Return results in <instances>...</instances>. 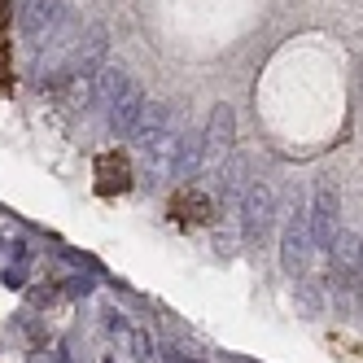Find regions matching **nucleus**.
Masks as SVG:
<instances>
[{
    "instance_id": "obj_1",
    "label": "nucleus",
    "mask_w": 363,
    "mask_h": 363,
    "mask_svg": "<svg viewBox=\"0 0 363 363\" xmlns=\"http://www.w3.org/2000/svg\"><path fill=\"white\" fill-rule=\"evenodd\" d=\"M311 250H315V241H311V219H306V211H294V219L280 232V263H284V272H289L294 280L306 276Z\"/></svg>"
},
{
    "instance_id": "obj_2",
    "label": "nucleus",
    "mask_w": 363,
    "mask_h": 363,
    "mask_svg": "<svg viewBox=\"0 0 363 363\" xmlns=\"http://www.w3.org/2000/svg\"><path fill=\"white\" fill-rule=\"evenodd\" d=\"M272 219H276V193L267 184H250L245 197H241V232H245V241L263 245Z\"/></svg>"
},
{
    "instance_id": "obj_3",
    "label": "nucleus",
    "mask_w": 363,
    "mask_h": 363,
    "mask_svg": "<svg viewBox=\"0 0 363 363\" xmlns=\"http://www.w3.org/2000/svg\"><path fill=\"white\" fill-rule=\"evenodd\" d=\"M232 127H237L232 110L215 106L211 123H206V132H201V171H219L223 167V153L232 149Z\"/></svg>"
},
{
    "instance_id": "obj_4",
    "label": "nucleus",
    "mask_w": 363,
    "mask_h": 363,
    "mask_svg": "<svg viewBox=\"0 0 363 363\" xmlns=\"http://www.w3.org/2000/svg\"><path fill=\"white\" fill-rule=\"evenodd\" d=\"M62 18H66L62 0H22V9H18V31L40 44V40H48V35H57Z\"/></svg>"
},
{
    "instance_id": "obj_5",
    "label": "nucleus",
    "mask_w": 363,
    "mask_h": 363,
    "mask_svg": "<svg viewBox=\"0 0 363 363\" xmlns=\"http://www.w3.org/2000/svg\"><path fill=\"white\" fill-rule=\"evenodd\" d=\"M311 241H315V250H328L333 237L342 228H337V189L333 184H320L315 189V206H311Z\"/></svg>"
},
{
    "instance_id": "obj_6",
    "label": "nucleus",
    "mask_w": 363,
    "mask_h": 363,
    "mask_svg": "<svg viewBox=\"0 0 363 363\" xmlns=\"http://www.w3.org/2000/svg\"><path fill=\"white\" fill-rule=\"evenodd\" d=\"M106 48H110V35L101 31V27H92L79 44L70 48L66 74H70V79H88V74H96V70H101V57H106Z\"/></svg>"
},
{
    "instance_id": "obj_7",
    "label": "nucleus",
    "mask_w": 363,
    "mask_h": 363,
    "mask_svg": "<svg viewBox=\"0 0 363 363\" xmlns=\"http://www.w3.org/2000/svg\"><path fill=\"white\" fill-rule=\"evenodd\" d=\"M132 189V162L123 153H101L96 158V193L101 197H114Z\"/></svg>"
},
{
    "instance_id": "obj_8",
    "label": "nucleus",
    "mask_w": 363,
    "mask_h": 363,
    "mask_svg": "<svg viewBox=\"0 0 363 363\" xmlns=\"http://www.w3.org/2000/svg\"><path fill=\"white\" fill-rule=\"evenodd\" d=\"M149 106V101H145V92L132 84V88H127L118 101H114V106H110V132L114 136H132L136 132V123H140V110Z\"/></svg>"
},
{
    "instance_id": "obj_9",
    "label": "nucleus",
    "mask_w": 363,
    "mask_h": 363,
    "mask_svg": "<svg viewBox=\"0 0 363 363\" xmlns=\"http://www.w3.org/2000/svg\"><path fill=\"white\" fill-rule=\"evenodd\" d=\"M127 88H132V79H127L123 66H101V70H96V84H92V101H96L101 110H110Z\"/></svg>"
},
{
    "instance_id": "obj_10",
    "label": "nucleus",
    "mask_w": 363,
    "mask_h": 363,
    "mask_svg": "<svg viewBox=\"0 0 363 363\" xmlns=\"http://www.w3.org/2000/svg\"><path fill=\"white\" fill-rule=\"evenodd\" d=\"M171 175H179V179L201 175V136H197V132H189V127H184V136H179V149H175Z\"/></svg>"
},
{
    "instance_id": "obj_11",
    "label": "nucleus",
    "mask_w": 363,
    "mask_h": 363,
    "mask_svg": "<svg viewBox=\"0 0 363 363\" xmlns=\"http://www.w3.org/2000/svg\"><path fill=\"white\" fill-rule=\"evenodd\" d=\"M171 211H175V219H184V223H206V219H211V197L189 189V193H179L171 201Z\"/></svg>"
},
{
    "instance_id": "obj_12",
    "label": "nucleus",
    "mask_w": 363,
    "mask_h": 363,
    "mask_svg": "<svg viewBox=\"0 0 363 363\" xmlns=\"http://www.w3.org/2000/svg\"><path fill=\"white\" fill-rule=\"evenodd\" d=\"M223 175H219V189H223V201H232V197H245V171H250V162L245 158H237V162H228V167H219Z\"/></svg>"
},
{
    "instance_id": "obj_13",
    "label": "nucleus",
    "mask_w": 363,
    "mask_h": 363,
    "mask_svg": "<svg viewBox=\"0 0 363 363\" xmlns=\"http://www.w3.org/2000/svg\"><path fill=\"white\" fill-rule=\"evenodd\" d=\"M5 284H9V289H27V263L5 267Z\"/></svg>"
},
{
    "instance_id": "obj_14",
    "label": "nucleus",
    "mask_w": 363,
    "mask_h": 363,
    "mask_svg": "<svg viewBox=\"0 0 363 363\" xmlns=\"http://www.w3.org/2000/svg\"><path fill=\"white\" fill-rule=\"evenodd\" d=\"M66 294H74V298H79V294H92V280H88L84 272H79V276H70V280H66Z\"/></svg>"
},
{
    "instance_id": "obj_15",
    "label": "nucleus",
    "mask_w": 363,
    "mask_h": 363,
    "mask_svg": "<svg viewBox=\"0 0 363 363\" xmlns=\"http://www.w3.org/2000/svg\"><path fill=\"white\" fill-rule=\"evenodd\" d=\"M132 342H136V363H153V354H149V333H136Z\"/></svg>"
},
{
    "instance_id": "obj_16",
    "label": "nucleus",
    "mask_w": 363,
    "mask_h": 363,
    "mask_svg": "<svg viewBox=\"0 0 363 363\" xmlns=\"http://www.w3.org/2000/svg\"><path fill=\"white\" fill-rule=\"evenodd\" d=\"M106 328H110V333H127V320L118 315V311H110V315H106Z\"/></svg>"
},
{
    "instance_id": "obj_17",
    "label": "nucleus",
    "mask_w": 363,
    "mask_h": 363,
    "mask_svg": "<svg viewBox=\"0 0 363 363\" xmlns=\"http://www.w3.org/2000/svg\"><path fill=\"white\" fill-rule=\"evenodd\" d=\"M5 74H9V48L0 44V84H5Z\"/></svg>"
},
{
    "instance_id": "obj_18",
    "label": "nucleus",
    "mask_w": 363,
    "mask_h": 363,
    "mask_svg": "<svg viewBox=\"0 0 363 363\" xmlns=\"http://www.w3.org/2000/svg\"><path fill=\"white\" fill-rule=\"evenodd\" d=\"M9 27V0H0V31Z\"/></svg>"
},
{
    "instance_id": "obj_19",
    "label": "nucleus",
    "mask_w": 363,
    "mask_h": 363,
    "mask_svg": "<svg viewBox=\"0 0 363 363\" xmlns=\"http://www.w3.org/2000/svg\"><path fill=\"white\" fill-rule=\"evenodd\" d=\"M162 359H167V363H193V359H184V354H179V350H167Z\"/></svg>"
}]
</instances>
